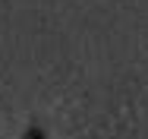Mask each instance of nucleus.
<instances>
[{
    "mask_svg": "<svg viewBox=\"0 0 148 139\" xmlns=\"http://www.w3.org/2000/svg\"><path fill=\"white\" fill-rule=\"evenodd\" d=\"M25 139H44V130H38V127H32L29 133H25Z\"/></svg>",
    "mask_w": 148,
    "mask_h": 139,
    "instance_id": "1",
    "label": "nucleus"
}]
</instances>
